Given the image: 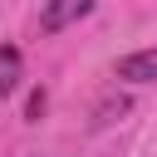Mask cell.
Returning <instances> with one entry per match:
<instances>
[{"label":"cell","mask_w":157,"mask_h":157,"mask_svg":"<svg viewBox=\"0 0 157 157\" xmlns=\"http://www.w3.org/2000/svg\"><path fill=\"white\" fill-rule=\"evenodd\" d=\"M20 74H25V59H20V49L15 44H0V103L20 88Z\"/></svg>","instance_id":"3"},{"label":"cell","mask_w":157,"mask_h":157,"mask_svg":"<svg viewBox=\"0 0 157 157\" xmlns=\"http://www.w3.org/2000/svg\"><path fill=\"white\" fill-rule=\"evenodd\" d=\"M118 78L123 83H157V49H137V54L118 59Z\"/></svg>","instance_id":"2"},{"label":"cell","mask_w":157,"mask_h":157,"mask_svg":"<svg viewBox=\"0 0 157 157\" xmlns=\"http://www.w3.org/2000/svg\"><path fill=\"white\" fill-rule=\"evenodd\" d=\"M93 10V0H49L44 10H39V29L44 34H59V29H69L74 20H83Z\"/></svg>","instance_id":"1"}]
</instances>
